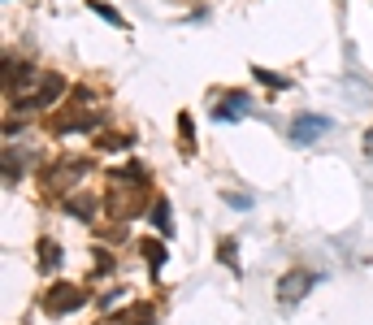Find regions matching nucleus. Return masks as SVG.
<instances>
[{
    "mask_svg": "<svg viewBox=\"0 0 373 325\" xmlns=\"http://www.w3.org/2000/svg\"><path fill=\"white\" fill-rule=\"evenodd\" d=\"M61 91H65V83L57 79V74L27 69V74H18V83H9V105H18V109H48Z\"/></svg>",
    "mask_w": 373,
    "mask_h": 325,
    "instance_id": "1",
    "label": "nucleus"
},
{
    "mask_svg": "<svg viewBox=\"0 0 373 325\" xmlns=\"http://www.w3.org/2000/svg\"><path fill=\"white\" fill-rule=\"evenodd\" d=\"M317 286V273H304V269H291L287 278L278 282V299L282 304H295V299H304L308 291Z\"/></svg>",
    "mask_w": 373,
    "mask_h": 325,
    "instance_id": "2",
    "label": "nucleus"
},
{
    "mask_svg": "<svg viewBox=\"0 0 373 325\" xmlns=\"http://www.w3.org/2000/svg\"><path fill=\"white\" fill-rule=\"evenodd\" d=\"M330 131V117H321V113H300L291 121V139L295 143H313L317 135H326Z\"/></svg>",
    "mask_w": 373,
    "mask_h": 325,
    "instance_id": "3",
    "label": "nucleus"
},
{
    "mask_svg": "<svg viewBox=\"0 0 373 325\" xmlns=\"http://www.w3.org/2000/svg\"><path fill=\"white\" fill-rule=\"evenodd\" d=\"M79 169H83V161H65L57 169H48V191H70L79 183Z\"/></svg>",
    "mask_w": 373,
    "mask_h": 325,
    "instance_id": "4",
    "label": "nucleus"
},
{
    "mask_svg": "<svg viewBox=\"0 0 373 325\" xmlns=\"http://www.w3.org/2000/svg\"><path fill=\"white\" fill-rule=\"evenodd\" d=\"M243 113H247V95L243 91H230L226 100H221V109H217V121H235Z\"/></svg>",
    "mask_w": 373,
    "mask_h": 325,
    "instance_id": "5",
    "label": "nucleus"
},
{
    "mask_svg": "<svg viewBox=\"0 0 373 325\" xmlns=\"http://www.w3.org/2000/svg\"><path fill=\"white\" fill-rule=\"evenodd\" d=\"M83 304V295L79 291H70V286H57L53 295H48V308L53 312H65V308H79Z\"/></svg>",
    "mask_w": 373,
    "mask_h": 325,
    "instance_id": "6",
    "label": "nucleus"
},
{
    "mask_svg": "<svg viewBox=\"0 0 373 325\" xmlns=\"http://www.w3.org/2000/svg\"><path fill=\"white\" fill-rule=\"evenodd\" d=\"M87 5H91V9H96V13H100V18H105V22H113V27H122V31H126V22H122V13H113V9H109V5H105V0H87Z\"/></svg>",
    "mask_w": 373,
    "mask_h": 325,
    "instance_id": "7",
    "label": "nucleus"
},
{
    "mask_svg": "<svg viewBox=\"0 0 373 325\" xmlns=\"http://www.w3.org/2000/svg\"><path fill=\"white\" fill-rule=\"evenodd\" d=\"M256 79L269 83V87H287V79H278V74H269V69H256Z\"/></svg>",
    "mask_w": 373,
    "mask_h": 325,
    "instance_id": "8",
    "label": "nucleus"
},
{
    "mask_svg": "<svg viewBox=\"0 0 373 325\" xmlns=\"http://www.w3.org/2000/svg\"><path fill=\"white\" fill-rule=\"evenodd\" d=\"M152 221H157L161 230H169V217H165V204H157V208H152Z\"/></svg>",
    "mask_w": 373,
    "mask_h": 325,
    "instance_id": "9",
    "label": "nucleus"
},
{
    "mask_svg": "<svg viewBox=\"0 0 373 325\" xmlns=\"http://www.w3.org/2000/svg\"><path fill=\"white\" fill-rule=\"evenodd\" d=\"M365 152H369V157H373V131H369V135H365Z\"/></svg>",
    "mask_w": 373,
    "mask_h": 325,
    "instance_id": "10",
    "label": "nucleus"
}]
</instances>
